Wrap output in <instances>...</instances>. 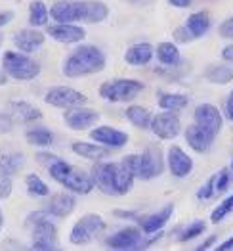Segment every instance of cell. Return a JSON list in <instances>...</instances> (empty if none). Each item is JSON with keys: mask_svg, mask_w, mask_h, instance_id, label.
<instances>
[{"mask_svg": "<svg viewBox=\"0 0 233 251\" xmlns=\"http://www.w3.org/2000/svg\"><path fill=\"white\" fill-rule=\"evenodd\" d=\"M50 16L58 23H100L109 16V8L98 0H60L52 6Z\"/></svg>", "mask_w": 233, "mask_h": 251, "instance_id": "cell-1", "label": "cell"}, {"mask_svg": "<svg viewBox=\"0 0 233 251\" xmlns=\"http://www.w3.org/2000/svg\"><path fill=\"white\" fill-rule=\"evenodd\" d=\"M106 67V56L98 46L85 44L79 46L64 63L65 77H83V75H92L98 73Z\"/></svg>", "mask_w": 233, "mask_h": 251, "instance_id": "cell-2", "label": "cell"}, {"mask_svg": "<svg viewBox=\"0 0 233 251\" xmlns=\"http://www.w3.org/2000/svg\"><path fill=\"white\" fill-rule=\"evenodd\" d=\"M48 173L50 176L64 184L67 190H71L73 194H90L92 188H94V180L90 175H86L79 169H73L67 161L56 157L50 165H48Z\"/></svg>", "mask_w": 233, "mask_h": 251, "instance_id": "cell-3", "label": "cell"}, {"mask_svg": "<svg viewBox=\"0 0 233 251\" xmlns=\"http://www.w3.org/2000/svg\"><path fill=\"white\" fill-rule=\"evenodd\" d=\"M2 67L4 73L16 81H33L41 73V63L20 52H6L2 58Z\"/></svg>", "mask_w": 233, "mask_h": 251, "instance_id": "cell-4", "label": "cell"}, {"mask_svg": "<svg viewBox=\"0 0 233 251\" xmlns=\"http://www.w3.org/2000/svg\"><path fill=\"white\" fill-rule=\"evenodd\" d=\"M144 90V83L134 79H113L100 86V96L107 102H130Z\"/></svg>", "mask_w": 233, "mask_h": 251, "instance_id": "cell-5", "label": "cell"}, {"mask_svg": "<svg viewBox=\"0 0 233 251\" xmlns=\"http://www.w3.org/2000/svg\"><path fill=\"white\" fill-rule=\"evenodd\" d=\"M104 228H106L104 219L96 213H88L73 225V228L69 232V240L75 246H85V244H90Z\"/></svg>", "mask_w": 233, "mask_h": 251, "instance_id": "cell-6", "label": "cell"}, {"mask_svg": "<svg viewBox=\"0 0 233 251\" xmlns=\"http://www.w3.org/2000/svg\"><path fill=\"white\" fill-rule=\"evenodd\" d=\"M149 244V240H146V234L140 230V228H134V226H128L123 228L117 234L109 236L107 238V246L111 250H119V251H130V250H146Z\"/></svg>", "mask_w": 233, "mask_h": 251, "instance_id": "cell-7", "label": "cell"}, {"mask_svg": "<svg viewBox=\"0 0 233 251\" xmlns=\"http://www.w3.org/2000/svg\"><path fill=\"white\" fill-rule=\"evenodd\" d=\"M46 104L56 105V107H79L86 104V94L71 88V86H54L46 92L44 96Z\"/></svg>", "mask_w": 233, "mask_h": 251, "instance_id": "cell-8", "label": "cell"}, {"mask_svg": "<svg viewBox=\"0 0 233 251\" xmlns=\"http://www.w3.org/2000/svg\"><path fill=\"white\" fill-rule=\"evenodd\" d=\"M58 248V232L56 226L44 217L35 223L33 228V250L37 251H52Z\"/></svg>", "mask_w": 233, "mask_h": 251, "instance_id": "cell-9", "label": "cell"}, {"mask_svg": "<svg viewBox=\"0 0 233 251\" xmlns=\"http://www.w3.org/2000/svg\"><path fill=\"white\" fill-rule=\"evenodd\" d=\"M149 128L153 130L155 136L163 138V140H170V138H176L180 134V117L174 113V111H165V113H159L151 119V125Z\"/></svg>", "mask_w": 233, "mask_h": 251, "instance_id": "cell-10", "label": "cell"}, {"mask_svg": "<svg viewBox=\"0 0 233 251\" xmlns=\"http://www.w3.org/2000/svg\"><path fill=\"white\" fill-rule=\"evenodd\" d=\"M163 153L161 150L155 146L146 148L144 153H140V169H138V176L144 180H151L155 176H159L163 173Z\"/></svg>", "mask_w": 233, "mask_h": 251, "instance_id": "cell-11", "label": "cell"}, {"mask_svg": "<svg viewBox=\"0 0 233 251\" xmlns=\"http://www.w3.org/2000/svg\"><path fill=\"white\" fill-rule=\"evenodd\" d=\"M65 123L73 130H86L100 121V113L88 107H69L64 115Z\"/></svg>", "mask_w": 233, "mask_h": 251, "instance_id": "cell-12", "label": "cell"}, {"mask_svg": "<svg viewBox=\"0 0 233 251\" xmlns=\"http://www.w3.org/2000/svg\"><path fill=\"white\" fill-rule=\"evenodd\" d=\"M195 123L201 125L203 128H207L209 132H212L214 136L222 130V113L216 105L212 104H199L195 107Z\"/></svg>", "mask_w": 233, "mask_h": 251, "instance_id": "cell-13", "label": "cell"}, {"mask_svg": "<svg viewBox=\"0 0 233 251\" xmlns=\"http://www.w3.org/2000/svg\"><path fill=\"white\" fill-rule=\"evenodd\" d=\"M94 186L100 188L107 196H117L115 192V163H96L90 173Z\"/></svg>", "mask_w": 233, "mask_h": 251, "instance_id": "cell-14", "label": "cell"}, {"mask_svg": "<svg viewBox=\"0 0 233 251\" xmlns=\"http://www.w3.org/2000/svg\"><path fill=\"white\" fill-rule=\"evenodd\" d=\"M54 41L64 42V44H75V42L85 41L86 31L83 27L75 25V23H58L54 27H48L46 31Z\"/></svg>", "mask_w": 233, "mask_h": 251, "instance_id": "cell-15", "label": "cell"}, {"mask_svg": "<svg viewBox=\"0 0 233 251\" xmlns=\"http://www.w3.org/2000/svg\"><path fill=\"white\" fill-rule=\"evenodd\" d=\"M90 138L96 140L98 144L107 146V148H123V146H127V142H128L127 132L117 130V128H113V126H106V125L94 128V130L90 132Z\"/></svg>", "mask_w": 233, "mask_h": 251, "instance_id": "cell-16", "label": "cell"}, {"mask_svg": "<svg viewBox=\"0 0 233 251\" xmlns=\"http://www.w3.org/2000/svg\"><path fill=\"white\" fill-rule=\"evenodd\" d=\"M214 134L209 132L207 128H203L201 125H190L186 128V142H188V146L191 150H195V151H199V153H205V151H209L212 146V142H214Z\"/></svg>", "mask_w": 233, "mask_h": 251, "instance_id": "cell-17", "label": "cell"}, {"mask_svg": "<svg viewBox=\"0 0 233 251\" xmlns=\"http://www.w3.org/2000/svg\"><path fill=\"white\" fill-rule=\"evenodd\" d=\"M169 169L178 178H186L193 171V159L180 146H170L169 150Z\"/></svg>", "mask_w": 233, "mask_h": 251, "instance_id": "cell-18", "label": "cell"}, {"mask_svg": "<svg viewBox=\"0 0 233 251\" xmlns=\"http://www.w3.org/2000/svg\"><path fill=\"white\" fill-rule=\"evenodd\" d=\"M172 213H174V205L169 203L167 207H163L159 213H153V215H149V217L138 219V223H140V230L144 232L146 236H151V234L159 232L170 221Z\"/></svg>", "mask_w": 233, "mask_h": 251, "instance_id": "cell-19", "label": "cell"}, {"mask_svg": "<svg viewBox=\"0 0 233 251\" xmlns=\"http://www.w3.org/2000/svg\"><path fill=\"white\" fill-rule=\"evenodd\" d=\"M14 44H16L21 52H25V54L35 52V50H39L44 44V33L37 31V29H21V31L16 33Z\"/></svg>", "mask_w": 233, "mask_h": 251, "instance_id": "cell-20", "label": "cell"}, {"mask_svg": "<svg viewBox=\"0 0 233 251\" xmlns=\"http://www.w3.org/2000/svg\"><path fill=\"white\" fill-rule=\"evenodd\" d=\"M77 207V200L71 196V194H56L50 201H48V207H46V213L52 215V217H67L71 215Z\"/></svg>", "mask_w": 233, "mask_h": 251, "instance_id": "cell-21", "label": "cell"}, {"mask_svg": "<svg viewBox=\"0 0 233 251\" xmlns=\"http://www.w3.org/2000/svg\"><path fill=\"white\" fill-rule=\"evenodd\" d=\"M153 58V46L148 42H138L125 52V62L128 65H146Z\"/></svg>", "mask_w": 233, "mask_h": 251, "instance_id": "cell-22", "label": "cell"}, {"mask_svg": "<svg viewBox=\"0 0 233 251\" xmlns=\"http://www.w3.org/2000/svg\"><path fill=\"white\" fill-rule=\"evenodd\" d=\"M134 176L136 175L125 161L115 163V192H117V196H125L127 192H130L132 184H134Z\"/></svg>", "mask_w": 233, "mask_h": 251, "instance_id": "cell-23", "label": "cell"}, {"mask_svg": "<svg viewBox=\"0 0 233 251\" xmlns=\"http://www.w3.org/2000/svg\"><path fill=\"white\" fill-rule=\"evenodd\" d=\"M211 25H212V20L209 12H195V14H191L190 18H188V21H186V27L190 29L193 39L203 37V35L211 29Z\"/></svg>", "mask_w": 233, "mask_h": 251, "instance_id": "cell-24", "label": "cell"}, {"mask_svg": "<svg viewBox=\"0 0 233 251\" xmlns=\"http://www.w3.org/2000/svg\"><path fill=\"white\" fill-rule=\"evenodd\" d=\"M71 150L75 155L90 159V161H102L106 155H109L106 148H102V144L98 146V144H90V142H75Z\"/></svg>", "mask_w": 233, "mask_h": 251, "instance_id": "cell-25", "label": "cell"}, {"mask_svg": "<svg viewBox=\"0 0 233 251\" xmlns=\"http://www.w3.org/2000/svg\"><path fill=\"white\" fill-rule=\"evenodd\" d=\"M10 109H12V115L18 119V121H25V123H29V121H37V119H41L42 117V111L39 109V107H35L33 104H29V102H12L10 104Z\"/></svg>", "mask_w": 233, "mask_h": 251, "instance_id": "cell-26", "label": "cell"}, {"mask_svg": "<svg viewBox=\"0 0 233 251\" xmlns=\"http://www.w3.org/2000/svg\"><path fill=\"white\" fill-rule=\"evenodd\" d=\"M127 119L138 128H149L151 125V113H149V109L142 107V105H128Z\"/></svg>", "mask_w": 233, "mask_h": 251, "instance_id": "cell-27", "label": "cell"}, {"mask_svg": "<svg viewBox=\"0 0 233 251\" xmlns=\"http://www.w3.org/2000/svg\"><path fill=\"white\" fill-rule=\"evenodd\" d=\"M157 58L163 65H176L180 62V50L172 42H161L157 46Z\"/></svg>", "mask_w": 233, "mask_h": 251, "instance_id": "cell-28", "label": "cell"}, {"mask_svg": "<svg viewBox=\"0 0 233 251\" xmlns=\"http://www.w3.org/2000/svg\"><path fill=\"white\" fill-rule=\"evenodd\" d=\"M48 18H50V12H48L46 4L42 0H33L29 6V23L33 27H41V25H46Z\"/></svg>", "mask_w": 233, "mask_h": 251, "instance_id": "cell-29", "label": "cell"}, {"mask_svg": "<svg viewBox=\"0 0 233 251\" xmlns=\"http://www.w3.org/2000/svg\"><path fill=\"white\" fill-rule=\"evenodd\" d=\"M25 138H27L29 144L39 146V148H48V146H52V142H54V134H52L48 128H42V126L31 128V130L25 134Z\"/></svg>", "mask_w": 233, "mask_h": 251, "instance_id": "cell-30", "label": "cell"}, {"mask_svg": "<svg viewBox=\"0 0 233 251\" xmlns=\"http://www.w3.org/2000/svg\"><path fill=\"white\" fill-rule=\"evenodd\" d=\"M23 167V155L20 151H6L0 153V169L8 175H14Z\"/></svg>", "mask_w": 233, "mask_h": 251, "instance_id": "cell-31", "label": "cell"}, {"mask_svg": "<svg viewBox=\"0 0 233 251\" xmlns=\"http://www.w3.org/2000/svg\"><path fill=\"white\" fill-rule=\"evenodd\" d=\"M207 79L214 84H228L233 81V69L228 65H216L207 73Z\"/></svg>", "mask_w": 233, "mask_h": 251, "instance_id": "cell-32", "label": "cell"}, {"mask_svg": "<svg viewBox=\"0 0 233 251\" xmlns=\"http://www.w3.org/2000/svg\"><path fill=\"white\" fill-rule=\"evenodd\" d=\"M25 186L29 190V194H33V196H37V198H46V196H50L48 184L44 182L41 176H37V175H27Z\"/></svg>", "mask_w": 233, "mask_h": 251, "instance_id": "cell-33", "label": "cell"}, {"mask_svg": "<svg viewBox=\"0 0 233 251\" xmlns=\"http://www.w3.org/2000/svg\"><path fill=\"white\" fill-rule=\"evenodd\" d=\"M159 105L167 111H176L188 105V98L184 94H163L159 98Z\"/></svg>", "mask_w": 233, "mask_h": 251, "instance_id": "cell-34", "label": "cell"}, {"mask_svg": "<svg viewBox=\"0 0 233 251\" xmlns=\"http://www.w3.org/2000/svg\"><path fill=\"white\" fill-rule=\"evenodd\" d=\"M233 211V194L230 196V198H226L216 209L212 211V215H211V221L214 223V225H218V223H222L230 213Z\"/></svg>", "mask_w": 233, "mask_h": 251, "instance_id": "cell-35", "label": "cell"}, {"mask_svg": "<svg viewBox=\"0 0 233 251\" xmlns=\"http://www.w3.org/2000/svg\"><path fill=\"white\" fill-rule=\"evenodd\" d=\"M205 228H207V225H205L203 221H195L193 225H190V226L184 230V234H180V242H188L191 238L199 236L201 232H205Z\"/></svg>", "mask_w": 233, "mask_h": 251, "instance_id": "cell-36", "label": "cell"}, {"mask_svg": "<svg viewBox=\"0 0 233 251\" xmlns=\"http://www.w3.org/2000/svg\"><path fill=\"white\" fill-rule=\"evenodd\" d=\"M214 192H216V175H212L211 178L197 190V198L199 200H211L212 196H214Z\"/></svg>", "mask_w": 233, "mask_h": 251, "instance_id": "cell-37", "label": "cell"}, {"mask_svg": "<svg viewBox=\"0 0 233 251\" xmlns=\"http://www.w3.org/2000/svg\"><path fill=\"white\" fill-rule=\"evenodd\" d=\"M230 182H232V173L228 169H222L220 173H216V192L228 190Z\"/></svg>", "mask_w": 233, "mask_h": 251, "instance_id": "cell-38", "label": "cell"}, {"mask_svg": "<svg viewBox=\"0 0 233 251\" xmlns=\"http://www.w3.org/2000/svg\"><path fill=\"white\" fill-rule=\"evenodd\" d=\"M10 194H12V180H10V175L0 169V198L4 200V198H8Z\"/></svg>", "mask_w": 233, "mask_h": 251, "instance_id": "cell-39", "label": "cell"}, {"mask_svg": "<svg viewBox=\"0 0 233 251\" xmlns=\"http://www.w3.org/2000/svg\"><path fill=\"white\" fill-rule=\"evenodd\" d=\"M174 39L178 42H190V41H193V35L190 33V29L186 27V25H182V27H176L174 29Z\"/></svg>", "mask_w": 233, "mask_h": 251, "instance_id": "cell-40", "label": "cell"}, {"mask_svg": "<svg viewBox=\"0 0 233 251\" xmlns=\"http://www.w3.org/2000/svg\"><path fill=\"white\" fill-rule=\"evenodd\" d=\"M218 31H220V35L224 39H233V18H228V20L218 27Z\"/></svg>", "mask_w": 233, "mask_h": 251, "instance_id": "cell-41", "label": "cell"}, {"mask_svg": "<svg viewBox=\"0 0 233 251\" xmlns=\"http://www.w3.org/2000/svg\"><path fill=\"white\" fill-rule=\"evenodd\" d=\"M12 119H10V115H6V113H0V134H6V132H10L12 130Z\"/></svg>", "mask_w": 233, "mask_h": 251, "instance_id": "cell-42", "label": "cell"}, {"mask_svg": "<svg viewBox=\"0 0 233 251\" xmlns=\"http://www.w3.org/2000/svg\"><path fill=\"white\" fill-rule=\"evenodd\" d=\"M226 115H228L230 121H233V90L232 94L228 96V102H226Z\"/></svg>", "mask_w": 233, "mask_h": 251, "instance_id": "cell-43", "label": "cell"}, {"mask_svg": "<svg viewBox=\"0 0 233 251\" xmlns=\"http://www.w3.org/2000/svg\"><path fill=\"white\" fill-rule=\"evenodd\" d=\"M12 20H14V12H0V27L8 25Z\"/></svg>", "mask_w": 233, "mask_h": 251, "instance_id": "cell-44", "label": "cell"}, {"mask_svg": "<svg viewBox=\"0 0 233 251\" xmlns=\"http://www.w3.org/2000/svg\"><path fill=\"white\" fill-rule=\"evenodd\" d=\"M214 242H216V236H211L209 240H205V242H203L201 246H197L195 250H197V251H205V250H209V248H212V246H214Z\"/></svg>", "mask_w": 233, "mask_h": 251, "instance_id": "cell-45", "label": "cell"}, {"mask_svg": "<svg viewBox=\"0 0 233 251\" xmlns=\"http://www.w3.org/2000/svg\"><path fill=\"white\" fill-rule=\"evenodd\" d=\"M222 58H224L226 62H233V44L226 46V48L222 50Z\"/></svg>", "mask_w": 233, "mask_h": 251, "instance_id": "cell-46", "label": "cell"}, {"mask_svg": "<svg viewBox=\"0 0 233 251\" xmlns=\"http://www.w3.org/2000/svg\"><path fill=\"white\" fill-rule=\"evenodd\" d=\"M216 250H218V251H232L233 250V236L230 238V240H226L222 246H218Z\"/></svg>", "mask_w": 233, "mask_h": 251, "instance_id": "cell-47", "label": "cell"}, {"mask_svg": "<svg viewBox=\"0 0 233 251\" xmlns=\"http://www.w3.org/2000/svg\"><path fill=\"white\" fill-rule=\"evenodd\" d=\"M172 6H176V8H188L193 0H169Z\"/></svg>", "mask_w": 233, "mask_h": 251, "instance_id": "cell-48", "label": "cell"}, {"mask_svg": "<svg viewBox=\"0 0 233 251\" xmlns=\"http://www.w3.org/2000/svg\"><path fill=\"white\" fill-rule=\"evenodd\" d=\"M6 83H8V75L0 71V86H2V84H6Z\"/></svg>", "mask_w": 233, "mask_h": 251, "instance_id": "cell-49", "label": "cell"}, {"mask_svg": "<svg viewBox=\"0 0 233 251\" xmlns=\"http://www.w3.org/2000/svg\"><path fill=\"white\" fill-rule=\"evenodd\" d=\"M2 223H4V217H2V209H0V228H2Z\"/></svg>", "mask_w": 233, "mask_h": 251, "instance_id": "cell-50", "label": "cell"}, {"mask_svg": "<svg viewBox=\"0 0 233 251\" xmlns=\"http://www.w3.org/2000/svg\"><path fill=\"white\" fill-rule=\"evenodd\" d=\"M232 171H233V161H232Z\"/></svg>", "mask_w": 233, "mask_h": 251, "instance_id": "cell-51", "label": "cell"}, {"mask_svg": "<svg viewBox=\"0 0 233 251\" xmlns=\"http://www.w3.org/2000/svg\"><path fill=\"white\" fill-rule=\"evenodd\" d=\"M0 42H2V37H0Z\"/></svg>", "mask_w": 233, "mask_h": 251, "instance_id": "cell-52", "label": "cell"}]
</instances>
